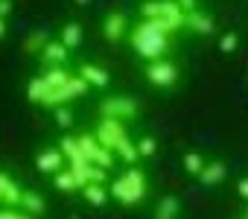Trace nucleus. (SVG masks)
Segmentation results:
<instances>
[{"mask_svg":"<svg viewBox=\"0 0 248 219\" xmlns=\"http://www.w3.org/2000/svg\"><path fill=\"white\" fill-rule=\"evenodd\" d=\"M175 3H178L184 12H193V9H199V0H175Z\"/></svg>","mask_w":248,"mask_h":219,"instance_id":"c756f323","label":"nucleus"},{"mask_svg":"<svg viewBox=\"0 0 248 219\" xmlns=\"http://www.w3.org/2000/svg\"><path fill=\"white\" fill-rule=\"evenodd\" d=\"M21 196L24 187L6 170H0V207H21Z\"/></svg>","mask_w":248,"mask_h":219,"instance_id":"f8f14e48","label":"nucleus"},{"mask_svg":"<svg viewBox=\"0 0 248 219\" xmlns=\"http://www.w3.org/2000/svg\"><path fill=\"white\" fill-rule=\"evenodd\" d=\"M76 138H79V146H82L85 158H88L93 167L114 170V161H117V155H114L111 149H105V146L96 141V135H93V132H82V135H76Z\"/></svg>","mask_w":248,"mask_h":219,"instance_id":"0eeeda50","label":"nucleus"},{"mask_svg":"<svg viewBox=\"0 0 248 219\" xmlns=\"http://www.w3.org/2000/svg\"><path fill=\"white\" fill-rule=\"evenodd\" d=\"M129 18L126 12H120V9H111L105 18H102V38L111 41V44H120V41H129Z\"/></svg>","mask_w":248,"mask_h":219,"instance_id":"9d476101","label":"nucleus"},{"mask_svg":"<svg viewBox=\"0 0 248 219\" xmlns=\"http://www.w3.org/2000/svg\"><path fill=\"white\" fill-rule=\"evenodd\" d=\"M41 76H44V82H47L50 88H64L76 73H73L67 64H56V67H44V70H41Z\"/></svg>","mask_w":248,"mask_h":219,"instance_id":"a211bd4d","label":"nucleus"},{"mask_svg":"<svg viewBox=\"0 0 248 219\" xmlns=\"http://www.w3.org/2000/svg\"><path fill=\"white\" fill-rule=\"evenodd\" d=\"M53 88L44 82V76L38 73V76H32L30 82H27V99L32 102V105H44V99H47V94H50Z\"/></svg>","mask_w":248,"mask_h":219,"instance_id":"4be33fe9","label":"nucleus"},{"mask_svg":"<svg viewBox=\"0 0 248 219\" xmlns=\"http://www.w3.org/2000/svg\"><path fill=\"white\" fill-rule=\"evenodd\" d=\"M184 213V204L175 193H164L155 204V219H181Z\"/></svg>","mask_w":248,"mask_h":219,"instance_id":"dca6fc26","label":"nucleus"},{"mask_svg":"<svg viewBox=\"0 0 248 219\" xmlns=\"http://www.w3.org/2000/svg\"><path fill=\"white\" fill-rule=\"evenodd\" d=\"M236 47H239V35H236V32H225V35L219 38V50H222V53H233Z\"/></svg>","mask_w":248,"mask_h":219,"instance_id":"cd10ccee","label":"nucleus"},{"mask_svg":"<svg viewBox=\"0 0 248 219\" xmlns=\"http://www.w3.org/2000/svg\"><path fill=\"white\" fill-rule=\"evenodd\" d=\"M129 47L143 59V62H158V59H170L172 47H175V32L161 24V21H138L129 30Z\"/></svg>","mask_w":248,"mask_h":219,"instance_id":"f257e3e1","label":"nucleus"},{"mask_svg":"<svg viewBox=\"0 0 248 219\" xmlns=\"http://www.w3.org/2000/svg\"><path fill=\"white\" fill-rule=\"evenodd\" d=\"M236 193L248 202V178H239V181H236Z\"/></svg>","mask_w":248,"mask_h":219,"instance_id":"7c9ffc66","label":"nucleus"},{"mask_svg":"<svg viewBox=\"0 0 248 219\" xmlns=\"http://www.w3.org/2000/svg\"><path fill=\"white\" fill-rule=\"evenodd\" d=\"M53 187H56V190H62V193H76V190H82V184H79V178L73 175V170H70V167H64L62 172H56V175H53Z\"/></svg>","mask_w":248,"mask_h":219,"instance_id":"5701e85b","label":"nucleus"},{"mask_svg":"<svg viewBox=\"0 0 248 219\" xmlns=\"http://www.w3.org/2000/svg\"><path fill=\"white\" fill-rule=\"evenodd\" d=\"M225 178H228V167H225V161L213 158V161L204 164V170H202V175H199V184H204V187H216V184H222Z\"/></svg>","mask_w":248,"mask_h":219,"instance_id":"f3484780","label":"nucleus"},{"mask_svg":"<svg viewBox=\"0 0 248 219\" xmlns=\"http://www.w3.org/2000/svg\"><path fill=\"white\" fill-rule=\"evenodd\" d=\"M138 152H140V158H155L158 155V141L152 135H143L138 141Z\"/></svg>","mask_w":248,"mask_h":219,"instance_id":"a878e982","label":"nucleus"},{"mask_svg":"<svg viewBox=\"0 0 248 219\" xmlns=\"http://www.w3.org/2000/svg\"><path fill=\"white\" fill-rule=\"evenodd\" d=\"M67 167V158H64V152L59 149V143L56 146H44V149H38V155H35V170L41 172V175H56V172H62Z\"/></svg>","mask_w":248,"mask_h":219,"instance_id":"9b49d317","label":"nucleus"},{"mask_svg":"<svg viewBox=\"0 0 248 219\" xmlns=\"http://www.w3.org/2000/svg\"><path fill=\"white\" fill-rule=\"evenodd\" d=\"M41 64L44 67H56V64H67V59H70V50L59 41V38H50V44L41 50Z\"/></svg>","mask_w":248,"mask_h":219,"instance_id":"2eb2a0df","label":"nucleus"},{"mask_svg":"<svg viewBox=\"0 0 248 219\" xmlns=\"http://www.w3.org/2000/svg\"><path fill=\"white\" fill-rule=\"evenodd\" d=\"M21 207H0V219H18Z\"/></svg>","mask_w":248,"mask_h":219,"instance_id":"c85d7f7f","label":"nucleus"},{"mask_svg":"<svg viewBox=\"0 0 248 219\" xmlns=\"http://www.w3.org/2000/svg\"><path fill=\"white\" fill-rule=\"evenodd\" d=\"M21 210L30 213V216H44V213H47V202H44V196H41L38 190H24V196H21Z\"/></svg>","mask_w":248,"mask_h":219,"instance_id":"aec40b11","label":"nucleus"},{"mask_svg":"<svg viewBox=\"0 0 248 219\" xmlns=\"http://www.w3.org/2000/svg\"><path fill=\"white\" fill-rule=\"evenodd\" d=\"M70 219H79V216H70Z\"/></svg>","mask_w":248,"mask_h":219,"instance_id":"e433bc0d","label":"nucleus"},{"mask_svg":"<svg viewBox=\"0 0 248 219\" xmlns=\"http://www.w3.org/2000/svg\"><path fill=\"white\" fill-rule=\"evenodd\" d=\"M96 114L105 117V120H120V123H132L140 117V102L126 96V94H111V96H102L99 105H96Z\"/></svg>","mask_w":248,"mask_h":219,"instance_id":"20e7f679","label":"nucleus"},{"mask_svg":"<svg viewBox=\"0 0 248 219\" xmlns=\"http://www.w3.org/2000/svg\"><path fill=\"white\" fill-rule=\"evenodd\" d=\"M143 76L152 88L158 91H172L181 82V67L175 59H158V62H146L143 64Z\"/></svg>","mask_w":248,"mask_h":219,"instance_id":"39448f33","label":"nucleus"},{"mask_svg":"<svg viewBox=\"0 0 248 219\" xmlns=\"http://www.w3.org/2000/svg\"><path fill=\"white\" fill-rule=\"evenodd\" d=\"M140 18L143 21H161L175 35L181 30H187V12L175 3V0H143L140 3Z\"/></svg>","mask_w":248,"mask_h":219,"instance_id":"7ed1b4c3","label":"nucleus"},{"mask_svg":"<svg viewBox=\"0 0 248 219\" xmlns=\"http://www.w3.org/2000/svg\"><path fill=\"white\" fill-rule=\"evenodd\" d=\"M79 193H82V199H85L91 207H105L108 199H111V190H108L105 184H85Z\"/></svg>","mask_w":248,"mask_h":219,"instance_id":"6ab92c4d","label":"nucleus"},{"mask_svg":"<svg viewBox=\"0 0 248 219\" xmlns=\"http://www.w3.org/2000/svg\"><path fill=\"white\" fill-rule=\"evenodd\" d=\"M12 12V0H0V18H6Z\"/></svg>","mask_w":248,"mask_h":219,"instance_id":"2f4dec72","label":"nucleus"},{"mask_svg":"<svg viewBox=\"0 0 248 219\" xmlns=\"http://www.w3.org/2000/svg\"><path fill=\"white\" fill-rule=\"evenodd\" d=\"M187 30L193 32V35H213L216 32V21H213V15H207V12H202V9H193V12H187Z\"/></svg>","mask_w":248,"mask_h":219,"instance_id":"4468645a","label":"nucleus"},{"mask_svg":"<svg viewBox=\"0 0 248 219\" xmlns=\"http://www.w3.org/2000/svg\"><path fill=\"white\" fill-rule=\"evenodd\" d=\"M149 193V178L140 167H129L126 172H120L114 181H111V199L123 207H135V204H143Z\"/></svg>","mask_w":248,"mask_h":219,"instance_id":"f03ea898","label":"nucleus"},{"mask_svg":"<svg viewBox=\"0 0 248 219\" xmlns=\"http://www.w3.org/2000/svg\"><path fill=\"white\" fill-rule=\"evenodd\" d=\"M6 38V18H0V41Z\"/></svg>","mask_w":248,"mask_h":219,"instance_id":"473e14b6","label":"nucleus"},{"mask_svg":"<svg viewBox=\"0 0 248 219\" xmlns=\"http://www.w3.org/2000/svg\"><path fill=\"white\" fill-rule=\"evenodd\" d=\"M93 135H96V141H99L105 149H111V152H117V146L129 138L126 123H120V120H105V117H99V120H96Z\"/></svg>","mask_w":248,"mask_h":219,"instance_id":"1a4fd4ad","label":"nucleus"},{"mask_svg":"<svg viewBox=\"0 0 248 219\" xmlns=\"http://www.w3.org/2000/svg\"><path fill=\"white\" fill-rule=\"evenodd\" d=\"M59 149L64 152L67 167L73 170V175H76V178H79V184L85 187V184H88V170H91V161L85 158V152H82V146H79V138H76V135H62Z\"/></svg>","mask_w":248,"mask_h":219,"instance_id":"423d86ee","label":"nucleus"},{"mask_svg":"<svg viewBox=\"0 0 248 219\" xmlns=\"http://www.w3.org/2000/svg\"><path fill=\"white\" fill-rule=\"evenodd\" d=\"M59 41H62L67 50H79V47H82V27H79L76 21L62 24V30H59Z\"/></svg>","mask_w":248,"mask_h":219,"instance_id":"412c9836","label":"nucleus"},{"mask_svg":"<svg viewBox=\"0 0 248 219\" xmlns=\"http://www.w3.org/2000/svg\"><path fill=\"white\" fill-rule=\"evenodd\" d=\"M18 219H35V216H30V213H24V210H21V216H18Z\"/></svg>","mask_w":248,"mask_h":219,"instance_id":"72a5a7b5","label":"nucleus"},{"mask_svg":"<svg viewBox=\"0 0 248 219\" xmlns=\"http://www.w3.org/2000/svg\"><path fill=\"white\" fill-rule=\"evenodd\" d=\"M204 155L202 152H196V149H190L187 155H184V170H187V175H193V178H199L202 175V170H204Z\"/></svg>","mask_w":248,"mask_h":219,"instance_id":"393cba45","label":"nucleus"},{"mask_svg":"<svg viewBox=\"0 0 248 219\" xmlns=\"http://www.w3.org/2000/svg\"><path fill=\"white\" fill-rule=\"evenodd\" d=\"M50 44V35L44 32V30H35V32H30L27 38H24V50L30 53V56H41V50Z\"/></svg>","mask_w":248,"mask_h":219,"instance_id":"b1692460","label":"nucleus"},{"mask_svg":"<svg viewBox=\"0 0 248 219\" xmlns=\"http://www.w3.org/2000/svg\"><path fill=\"white\" fill-rule=\"evenodd\" d=\"M245 219H248V204H245Z\"/></svg>","mask_w":248,"mask_h":219,"instance_id":"c9c22d12","label":"nucleus"},{"mask_svg":"<svg viewBox=\"0 0 248 219\" xmlns=\"http://www.w3.org/2000/svg\"><path fill=\"white\" fill-rule=\"evenodd\" d=\"M53 117H56V126H62V129H70L73 126V111H70L67 105L53 108Z\"/></svg>","mask_w":248,"mask_h":219,"instance_id":"bb28decb","label":"nucleus"},{"mask_svg":"<svg viewBox=\"0 0 248 219\" xmlns=\"http://www.w3.org/2000/svg\"><path fill=\"white\" fill-rule=\"evenodd\" d=\"M91 88H108L111 85V73L102 67V64H93V62H82L79 64V70H76Z\"/></svg>","mask_w":248,"mask_h":219,"instance_id":"ddd939ff","label":"nucleus"},{"mask_svg":"<svg viewBox=\"0 0 248 219\" xmlns=\"http://www.w3.org/2000/svg\"><path fill=\"white\" fill-rule=\"evenodd\" d=\"M76 3H79V6H88V3H91V0H76Z\"/></svg>","mask_w":248,"mask_h":219,"instance_id":"f704fd0d","label":"nucleus"},{"mask_svg":"<svg viewBox=\"0 0 248 219\" xmlns=\"http://www.w3.org/2000/svg\"><path fill=\"white\" fill-rule=\"evenodd\" d=\"M88 82L76 73L64 88H53L50 94H47V99H44V105L41 108H59V105H67V102H73V99H79V96H85L88 94Z\"/></svg>","mask_w":248,"mask_h":219,"instance_id":"6e6552de","label":"nucleus"}]
</instances>
